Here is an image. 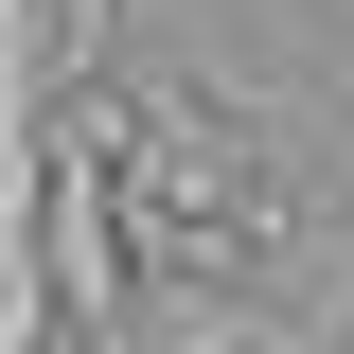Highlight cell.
Here are the masks:
<instances>
[{"mask_svg":"<svg viewBox=\"0 0 354 354\" xmlns=\"http://www.w3.org/2000/svg\"><path fill=\"white\" fill-rule=\"evenodd\" d=\"M106 18H124V0H36V106H53V88H88Z\"/></svg>","mask_w":354,"mask_h":354,"instance_id":"1","label":"cell"}]
</instances>
